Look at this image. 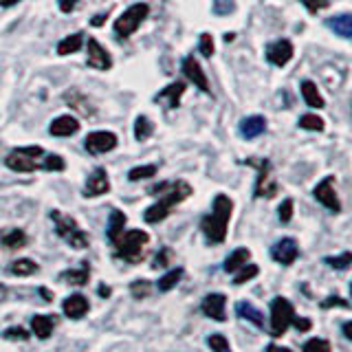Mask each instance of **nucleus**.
Returning a JSON list of instances; mask_svg holds the SVG:
<instances>
[{
    "label": "nucleus",
    "mask_w": 352,
    "mask_h": 352,
    "mask_svg": "<svg viewBox=\"0 0 352 352\" xmlns=\"http://www.w3.org/2000/svg\"><path fill=\"white\" fill-rule=\"evenodd\" d=\"M157 190L165 192V196L159 198L157 203L150 205L146 212H143V220H146L148 225H159V223H163V220L172 214V209L176 205H181L185 198L192 196V185L187 183V181H176L172 185L161 183V185H154L150 192H157Z\"/></svg>",
    "instance_id": "f257e3e1"
},
{
    "label": "nucleus",
    "mask_w": 352,
    "mask_h": 352,
    "mask_svg": "<svg viewBox=\"0 0 352 352\" xmlns=\"http://www.w3.org/2000/svg\"><path fill=\"white\" fill-rule=\"evenodd\" d=\"M231 212H234V203H231V198L225 194H218L214 198L212 214H207L201 220V229H203L207 242H212V245H223V242L227 240Z\"/></svg>",
    "instance_id": "f03ea898"
},
{
    "label": "nucleus",
    "mask_w": 352,
    "mask_h": 352,
    "mask_svg": "<svg viewBox=\"0 0 352 352\" xmlns=\"http://www.w3.org/2000/svg\"><path fill=\"white\" fill-rule=\"evenodd\" d=\"M150 242V236L141 229H128L113 240L115 245V256L119 260H126L130 264H139L146 258V247Z\"/></svg>",
    "instance_id": "7ed1b4c3"
},
{
    "label": "nucleus",
    "mask_w": 352,
    "mask_h": 352,
    "mask_svg": "<svg viewBox=\"0 0 352 352\" xmlns=\"http://www.w3.org/2000/svg\"><path fill=\"white\" fill-rule=\"evenodd\" d=\"M51 220L55 225V231H58V236L66 242V245L73 247V249H88V245H91V238H88L86 231L77 225L75 218L60 212V209H53Z\"/></svg>",
    "instance_id": "20e7f679"
},
{
    "label": "nucleus",
    "mask_w": 352,
    "mask_h": 352,
    "mask_svg": "<svg viewBox=\"0 0 352 352\" xmlns=\"http://www.w3.org/2000/svg\"><path fill=\"white\" fill-rule=\"evenodd\" d=\"M148 14H150V5L146 3H137L128 7L124 14L115 20V36L119 40H128L130 36H135L137 29L141 27V22L148 18Z\"/></svg>",
    "instance_id": "39448f33"
},
{
    "label": "nucleus",
    "mask_w": 352,
    "mask_h": 352,
    "mask_svg": "<svg viewBox=\"0 0 352 352\" xmlns=\"http://www.w3.org/2000/svg\"><path fill=\"white\" fill-rule=\"evenodd\" d=\"M44 157V150L40 146H29V148H16L14 152L7 154V168L20 172V174H29V172H36L42 170V165L38 163V159Z\"/></svg>",
    "instance_id": "423d86ee"
},
{
    "label": "nucleus",
    "mask_w": 352,
    "mask_h": 352,
    "mask_svg": "<svg viewBox=\"0 0 352 352\" xmlns=\"http://www.w3.org/2000/svg\"><path fill=\"white\" fill-rule=\"evenodd\" d=\"M293 317H295L293 304L282 295L273 297V300H271V328H269L271 337H275V339L282 337L286 330H289Z\"/></svg>",
    "instance_id": "0eeeda50"
},
{
    "label": "nucleus",
    "mask_w": 352,
    "mask_h": 352,
    "mask_svg": "<svg viewBox=\"0 0 352 352\" xmlns=\"http://www.w3.org/2000/svg\"><path fill=\"white\" fill-rule=\"evenodd\" d=\"M313 196L326 209H330V212H335V214L341 212V203H339L337 192H335V176H326V179L319 181L315 185V190H313Z\"/></svg>",
    "instance_id": "6e6552de"
},
{
    "label": "nucleus",
    "mask_w": 352,
    "mask_h": 352,
    "mask_svg": "<svg viewBox=\"0 0 352 352\" xmlns=\"http://www.w3.org/2000/svg\"><path fill=\"white\" fill-rule=\"evenodd\" d=\"M117 135L108 130H95V132H88V137L84 141V148L91 152V154H106L110 150L117 148Z\"/></svg>",
    "instance_id": "1a4fd4ad"
},
{
    "label": "nucleus",
    "mask_w": 352,
    "mask_h": 352,
    "mask_svg": "<svg viewBox=\"0 0 352 352\" xmlns=\"http://www.w3.org/2000/svg\"><path fill=\"white\" fill-rule=\"evenodd\" d=\"M271 258L278 264H284V267L293 264L297 258H300V247H297L295 238H282L275 242L271 247Z\"/></svg>",
    "instance_id": "9d476101"
},
{
    "label": "nucleus",
    "mask_w": 352,
    "mask_h": 352,
    "mask_svg": "<svg viewBox=\"0 0 352 352\" xmlns=\"http://www.w3.org/2000/svg\"><path fill=\"white\" fill-rule=\"evenodd\" d=\"M201 311L214 322H225L227 319V295L223 293H209L201 302Z\"/></svg>",
    "instance_id": "9b49d317"
},
{
    "label": "nucleus",
    "mask_w": 352,
    "mask_h": 352,
    "mask_svg": "<svg viewBox=\"0 0 352 352\" xmlns=\"http://www.w3.org/2000/svg\"><path fill=\"white\" fill-rule=\"evenodd\" d=\"M258 165V183H256V198H273L278 194V185L271 181V163L269 161H249Z\"/></svg>",
    "instance_id": "f8f14e48"
},
{
    "label": "nucleus",
    "mask_w": 352,
    "mask_h": 352,
    "mask_svg": "<svg viewBox=\"0 0 352 352\" xmlns=\"http://www.w3.org/2000/svg\"><path fill=\"white\" fill-rule=\"evenodd\" d=\"M110 192V179H108V172L104 168H95L93 174L88 176V181L84 185V196L86 198H97V196H104Z\"/></svg>",
    "instance_id": "ddd939ff"
},
{
    "label": "nucleus",
    "mask_w": 352,
    "mask_h": 352,
    "mask_svg": "<svg viewBox=\"0 0 352 352\" xmlns=\"http://www.w3.org/2000/svg\"><path fill=\"white\" fill-rule=\"evenodd\" d=\"M293 42L291 40H275L267 47V60L275 66H286L293 60Z\"/></svg>",
    "instance_id": "4468645a"
},
{
    "label": "nucleus",
    "mask_w": 352,
    "mask_h": 352,
    "mask_svg": "<svg viewBox=\"0 0 352 352\" xmlns=\"http://www.w3.org/2000/svg\"><path fill=\"white\" fill-rule=\"evenodd\" d=\"M88 66H93L97 71H108L113 66V58L110 53L99 44L95 38H88Z\"/></svg>",
    "instance_id": "2eb2a0df"
},
{
    "label": "nucleus",
    "mask_w": 352,
    "mask_h": 352,
    "mask_svg": "<svg viewBox=\"0 0 352 352\" xmlns=\"http://www.w3.org/2000/svg\"><path fill=\"white\" fill-rule=\"evenodd\" d=\"M185 88H187V86H185L183 82H174V84H170V86H165L163 91H159L157 97H154V104H161L163 108H168V110L179 108L181 97H183V93H185Z\"/></svg>",
    "instance_id": "dca6fc26"
},
{
    "label": "nucleus",
    "mask_w": 352,
    "mask_h": 352,
    "mask_svg": "<svg viewBox=\"0 0 352 352\" xmlns=\"http://www.w3.org/2000/svg\"><path fill=\"white\" fill-rule=\"evenodd\" d=\"M183 73L190 82H194L198 88H201L203 93H209V82H207V75L203 71V66L198 64V60L194 58V55H187V58L183 60Z\"/></svg>",
    "instance_id": "f3484780"
},
{
    "label": "nucleus",
    "mask_w": 352,
    "mask_h": 352,
    "mask_svg": "<svg viewBox=\"0 0 352 352\" xmlns=\"http://www.w3.org/2000/svg\"><path fill=\"white\" fill-rule=\"evenodd\" d=\"M62 311L69 319H82L88 311H91V302H88V297H84L82 293H75L64 300Z\"/></svg>",
    "instance_id": "a211bd4d"
},
{
    "label": "nucleus",
    "mask_w": 352,
    "mask_h": 352,
    "mask_svg": "<svg viewBox=\"0 0 352 352\" xmlns=\"http://www.w3.org/2000/svg\"><path fill=\"white\" fill-rule=\"evenodd\" d=\"M80 130V121L73 115H60L58 119L49 126V132L53 137H71Z\"/></svg>",
    "instance_id": "6ab92c4d"
},
{
    "label": "nucleus",
    "mask_w": 352,
    "mask_h": 352,
    "mask_svg": "<svg viewBox=\"0 0 352 352\" xmlns=\"http://www.w3.org/2000/svg\"><path fill=\"white\" fill-rule=\"evenodd\" d=\"M240 135L245 139H256L260 137L264 130H267V119L260 117V115H251V117H245L240 121Z\"/></svg>",
    "instance_id": "aec40b11"
},
{
    "label": "nucleus",
    "mask_w": 352,
    "mask_h": 352,
    "mask_svg": "<svg viewBox=\"0 0 352 352\" xmlns=\"http://www.w3.org/2000/svg\"><path fill=\"white\" fill-rule=\"evenodd\" d=\"M55 328V315H33L31 317V333L38 339H49Z\"/></svg>",
    "instance_id": "412c9836"
},
{
    "label": "nucleus",
    "mask_w": 352,
    "mask_h": 352,
    "mask_svg": "<svg viewBox=\"0 0 352 352\" xmlns=\"http://www.w3.org/2000/svg\"><path fill=\"white\" fill-rule=\"evenodd\" d=\"M236 315L240 319H245V322H251L256 328H264V315L251 302H238L236 304Z\"/></svg>",
    "instance_id": "4be33fe9"
},
{
    "label": "nucleus",
    "mask_w": 352,
    "mask_h": 352,
    "mask_svg": "<svg viewBox=\"0 0 352 352\" xmlns=\"http://www.w3.org/2000/svg\"><path fill=\"white\" fill-rule=\"evenodd\" d=\"M64 102L69 104V106H73V108H77L82 115L93 117V115L97 113L95 106H93L91 102H88V97H86V95H82L80 91H69V93H64Z\"/></svg>",
    "instance_id": "5701e85b"
},
{
    "label": "nucleus",
    "mask_w": 352,
    "mask_h": 352,
    "mask_svg": "<svg viewBox=\"0 0 352 352\" xmlns=\"http://www.w3.org/2000/svg\"><path fill=\"white\" fill-rule=\"evenodd\" d=\"M60 280L66 282V284H73V286H84L91 280V267H88V262H82L80 269H69L60 273Z\"/></svg>",
    "instance_id": "b1692460"
},
{
    "label": "nucleus",
    "mask_w": 352,
    "mask_h": 352,
    "mask_svg": "<svg viewBox=\"0 0 352 352\" xmlns=\"http://www.w3.org/2000/svg\"><path fill=\"white\" fill-rule=\"evenodd\" d=\"M249 258H251V251L245 249V247H240V249H236V251H231V253H229V258L225 260L223 269H225L227 273H236L238 269L245 267V264L249 262Z\"/></svg>",
    "instance_id": "393cba45"
},
{
    "label": "nucleus",
    "mask_w": 352,
    "mask_h": 352,
    "mask_svg": "<svg viewBox=\"0 0 352 352\" xmlns=\"http://www.w3.org/2000/svg\"><path fill=\"white\" fill-rule=\"evenodd\" d=\"M0 242L7 249H22L27 245V234L22 229H5L0 231Z\"/></svg>",
    "instance_id": "a878e982"
},
{
    "label": "nucleus",
    "mask_w": 352,
    "mask_h": 352,
    "mask_svg": "<svg viewBox=\"0 0 352 352\" xmlns=\"http://www.w3.org/2000/svg\"><path fill=\"white\" fill-rule=\"evenodd\" d=\"M326 25L339 33L341 38H352V16L350 14H339L335 18H328Z\"/></svg>",
    "instance_id": "bb28decb"
},
{
    "label": "nucleus",
    "mask_w": 352,
    "mask_h": 352,
    "mask_svg": "<svg viewBox=\"0 0 352 352\" xmlns=\"http://www.w3.org/2000/svg\"><path fill=\"white\" fill-rule=\"evenodd\" d=\"M126 214L124 212H119V209H113L110 212V218H108V229H106V236H108V240L113 242L121 231H124V227H126Z\"/></svg>",
    "instance_id": "cd10ccee"
},
{
    "label": "nucleus",
    "mask_w": 352,
    "mask_h": 352,
    "mask_svg": "<svg viewBox=\"0 0 352 352\" xmlns=\"http://www.w3.org/2000/svg\"><path fill=\"white\" fill-rule=\"evenodd\" d=\"M38 264L29 260V258H18L9 264V273L11 275H18V278H27V275H33V273H38Z\"/></svg>",
    "instance_id": "c85d7f7f"
},
{
    "label": "nucleus",
    "mask_w": 352,
    "mask_h": 352,
    "mask_svg": "<svg viewBox=\"0 0 352 352\" xmlns=\"http://www.w3.org/2000/svg\"><path fill=\"white\" fill-rule=\"evenodd\" d=\"M302 97L306 99V104L311 108H324V99L319 95L317 86L311 80H304L302 82Z\"/></svg>",
    "instance_id": "c756f323"
},
{
    "label": "nucleus",
    "mask_w": 352,
    "mask_h": 352,
    "mask_svg": "<svg viewBox=\"0 0 352 352\" xmlns=\"http://www.w3.org/2000/svg\"><path fill=\"white\" fill-rule=\"evenodd\" d=\"M183 269L181 267H176V269H172V271H168L163 275V278L157 282V289H159V293H168V291H172L176 284L181 282V278H183Z\"/></svg>",
    "instance_id": "7c9ffc66"
},
{
    "label": "nucleus",
    "mask_w": 352,
    "mask_h": 352,
    "mask_svg": "<svg viewBox=\"0 0 352 352\" xmlns=\"http://www.w3.org/2000/svg\"><path fill=\"white\" fill-rule=\"evenodd\" d=\"M82 47H84V36H82V33H73V36L64 38L58 44V53L60 55H71V53H77Z\"/></svg>",
    "instance_id": "2f4dec72"
},
{
    "label": "nucleus",
    "mask_w": 352,
    "mask_h": 352,
    "mask_svg": "<svg viewBox=\"0 0 352 352\" xmlns=\"http://www.w3.org/2000/svg\"><path fill=\"white\" fill-rule=\"evenodd\" d=\"M154 132V124L150 121L148 115H139L137 121H135V139L137 141H148Z\"/></svg>",
    "instance_id": "473e14b6"
},
{
    "label": "nucleus",
    "mask_w": 352,
    "mask_h": 352,
    "mask_svg": "<svg viewBox=\"0 0 352 352\" xmlns=\"http://www.w3.org/2000/svg\"><path fill=\"white\" fill-rule=\"evenodd\" d=\"M207 346L212 348V352H234L229 346V339L223 333H214L207 337Z\"/></svg>",
    "instance_id": "72a5a7b5"
},
{
    "label": "nucleus",
    "mask_w": 352,
    "mask_h": 352,
    "mask_svg": "<svg viewBox=\"0 0 352 352\" xmlns=\"http://www.w3.org/2000/svg\"><path fill=\"white\" fill-rule=\"evenodd\" d=\"M157 165H139V168H132L128 172V179L130 181H143V179H152L157 174Z\"/></svg>",
    "instance_id": "f704fd0d"
},
{
    "label": "nucleus",
    "mask_w": 352,
    "mask_h": 352,
    "mask_svg": "<svg viewBox=\"0 0 352 352\" xmlns=\"http://www.w3.org/2000/svg\"><path fill=\"white\" fill-rule=\"evenodd\" d=\"M324 262L328 264V267H333V269L346 271L352 264V253L346 251V253H341V256H328V258H324Z\"/></svg>",
    "instance_id": "c9c22d12"
},
{
    "label": "nucleus",
    "mask_w": 352,
    "mask_h": 352,
    "mask_svg": "<svg viewBox=\"0 0 352 352\" xmlns=\"http://www.w3.org/2000/svg\"><path fill=\"white\" fill-rule=\"evenodd\" d=\"M260 273V269L256 267V264H245V267H242V269H238L236 271V278H234V284L236 286H240V284H245V282H249V280H253V278H256V275Z\"/></svg>",
    "instance_id": "e433bc0d"
},
{
    "label": "nucleus",
    "mask_w": 352,
    "mask_h": 352,
    "mask_svg": "<svg viewBox=\"0 0 352 352\" xmlns=\"http://www.w3.org/2000/svg\"><path fill=\"white\" fill-rule=\"evenodd\" d=\"M302 350L304 352H333V348H330V341L319 339V337L308 339L306 344L302 346Z\"/></svg>",
    "instance_id": "4c0bfd02"
},
{
    "label": "nucleus",
    "mask_w": 352,
    "mask_h": 352,
    "mask_svg": "<svg viewBox=\"0 0 352 352\" xmlns=\"http://www.w3.org/2000/svg\"><path fill=\"white\" fill-rule=\"evenodd\" d=\"M64 168H66V163L58 154H47L42 161V170H47V172H62Z\"/></svg>",
    "instance_id": "58836bf2"
},
{
    "label": "nucleus",
    "mask_w": 352,
    "mask_h": 352,
    "mask_svg": "<svg viewBox=\"0 0 352 352\" xmlns=\"http://www.w3.org/2000/svg\"><path fill=\"white\" fill-rule=\"evenodd\" d=\"M130 293L135 300H146L150 295V282L148 280H135L130 284Z\"/></svg>",
    "instance_id": "ea45409f"
},
{
    "label": "nucleus",
    "mask_w": 352,
    "mask_h": 352,
    "mask_svg": "<svg viewBox=\"0 0 352 352\" xmlns=\"http://www.w3.org/2000/svg\"><path fill=\"white\" fill-rule=\"evenodd\" d=\"M300 128L322 132V130H324V119H322V117H317V115H304V117L300 119Z\"/></svg>",
    "instance_id": "a19ab883"
},
{
    "label": "nucleus",
    "mask_w": 352,
    "mask_h": 352,
    "mask_svg": "<svg viewBox=\"0 0 352 352\" xmlns=\"http://www.w3.org/2000/svg\"><path fill=\"white\" fill-rule=\"evenodd\" d=\"M5 339L9 341H27L31 335L27 333V328H22V326H14V328H7L5 333H3Z\"/></svg>",
    "instance_id": "79ce46f5"
},
{
    "label": "nucleus",
    "mask_w": 352,
    "mask_h": 352,
    "mask_svg": "<svg viewBox=\"0 0 352 352\" xmlns=\"http://www.w3.org/2000/svg\"><path fill=\"white\" fill-rule=\"evenodd\" d=\"M234 9H236V3L234 0H214V11L218 16H229V14H234Z\"/></svg>",
    "instance_id": "37998d69"
},
{
    "label": "nucleus",
    "mask_w": 352,
    "mask_h": 352,
    "mask_svg": "<svg viewBox=\"0 0 352 352\" xmlns=\"http://www.w3.org/2000/svg\"><path fill=\"white\" fill-rule=\"evenodd\" d=\"M278 216H280V223H282V225L291 223V218H293V201H291V198H286V201L280 205Z\"/></svg>",
    "instance_id": "c03bdc74"
},
{
    "label": "nucleus",
    "mask_w": 352,
    "mask_h": 352,
    "mask_svg": "<svg viewBox=\"0 0 352 352\" xmlns=\"http://www.w3.org/2000/svg\"><path fill=\"white\" fill-rule=\"evenodd\" d=\"M198 49H201V53L205 55V58H212V55H214V40H212V36H209V33H203V36H201Z\"/></svg>",
    "instance_id": "a18cd8bd"
},
{
    "label": "nucleus",
    "mask_w": 352,
    "mask_h": 352,
    "mask_svg": "<svg viewBox=\"0 0 352 352\" xmlns=\"http://www.w3.org/2000/svg\"><path fill=\"white\" fill-rule=\"evenodd\" d=\"M302 5L311 11V14H317L319 9H324L330 5V0H302Z\"/></svg>",
    "instance_id": "49530a36"
},
{
    "label": "nucleus",
    "mask_w": 352,
    "mask_h": 352,
    "mask_svg": "<svg viewBox=\"0 0 352 352\" xmlns=\"http://www.w3.org/2000/svg\"><path fill=\"white\" fill-rule=\"evenodd\" d=\"M333 306H341V308H350L348 300H344V297L339 295H330L326 302H322V308H333Z\"/></svg>",
    "instance_id": "de8ad7c7"
},
{
    "label": "nucleus",
    "mask_w": 352,
    "mask_h": 352,
    "mask_svg": "<svg viewBox=\"0 0 352 352\" xmlns=\"http://www.w3.org/2000/svg\"><path fill=\"white\" fill-rule=\"evenodd\" d=\"M291 326H295L300 333H308V330L313 328V324H311V319H306V317H293V322H291Z\"/></svg>",
    "instance_id": "09e8293b"
},
{
    "label": "nucleus",
    "mask_w": 352,
    "mask_h": 352,
    "mask_svg": "<svg viewBox=\"0 0 352 352\" xmlns=\"http://www.w3.org/2000/svg\"><path fill=\"white\" fill-rule=\"evenodd\" d=\"M170 256H172V251H170V249H163V251L159 253V256H157V260H154L152 267H154V269H159V267H168V264H170Z\"/></svg>",
    "instance_id": "8fccbe9b"
},
{
    "label": "nucleus",
    "mask_w": 352,
    "mask_h": 352,
    "mask_svg": "<svg viewBox=\"0 0 352 352\" xmlns=\"http://www.w3.org/2000/svg\"><path fill=\"white\" fill-rule=\"evenodd\" d=\"M77 0H60V9L64 11V14H71V11L75 9Z\"/></svg>",
    "instance_id": "3c124183"
},
{
    "label": "nucleus",
    "mask_w": 352,
    "mask_h": 352,
    "mask_svg": "<svg viewBox=\"0 0 352 352\" xmlns=\"http://www.w3.org/2000/svg\"><path fill=\"white\" fill-rule=\"evenodd\" d=\"M267 352H293L291 348H284V346H278V344H269L267 346Z\"/></svg>",
    "instance_id": "603ef678"
},
{
    "label": "nucleus",
    "mask_w": 352,
    "mask_h": 352,
    "mask_svg": "<svg viewBox=\"0 0 352 352\" xmlns=\"http://www.w3.org/2000/svg\"><path fill=\"white\" fill-rule=\"evenodd\" d=\"M97 293L102 295L104 300H106V297H110V293H113V291H110V286H104V284H102V286H99V289H97Z\"/></svg>",
    "instance_id": "864d4df0"
},
{
    "label": "nucleus",
    "mask_w": 352,
    "mask_h": 352,
    "mask_svg": "<svg viewBox=\"0 0 352 352\" xmlns=\"http://www.w3.org/2000/svg\"><path fill=\"white\" fill-rule=\"evenodd\" d=\"M344 337L346 339H352V322H346L344 324Z\"/></svg>",
    "instance_id": "5fc2aeb1"
},
{
    "label": "nucleus",
    "mask_w": 352,
    "mask_h": 352,
    "mask_svg": "<svg viewBox=\"0 0 352 352\" xmlns=\"http://www.w3.org/2000/svg\"><path fill=\"white\" fill-rule=\"evenodd\" d=\"M20 3V0H0V7H14V5H18Z\"/></svg>",
    "instance_id": "6e6d98bb"
},
{
    "label": "nucleus",
    "mask_w": 352,
    "mask_h": 352,
    "mask_svg": "<svg viewBox=\"0 0 352 352\" xmlns=\"http://www.w3.org/2000/svg\"><path fill=\"white\" fill-rule=\"evenodd\" d=\"M108 18V11H106V14H102V16H97L95 20H93V25H102V22Z\"/></svg>",
    "instance_id": "4d7b16f0"
},
{
    "label": "nucleus",
    "mask_w": 352,
    "mask_h": 352,
    "mask_svg": "<svg viewBox=\"0 0 352 352\" xmlns=\"http://www.w3.org/2000/svg\"><path fill=\"white\" fill-rule=\"evenodd\" d=\"M5 297H7V286H5V284H0V302H3Z\"/></svg>",
    "instance_id": "13d9d810"
},
{
    "label": "nucleus",
    "mask_w": 352,
    "mask_h": 352,
    "mask_svg": "<svg viewBox=\"0 0 352 352\" xmlns=\"http://www.w3.org/2000/svg\"><path fill=\"white\" fill-rule=\"evenodd\" d=\"M40 293H42V297H44V300H47V302H51V300H53L51 293H49L47 289H40Z\"/></svg>",
    "instance_id": "bf43d9fd"
}]
</instances>
